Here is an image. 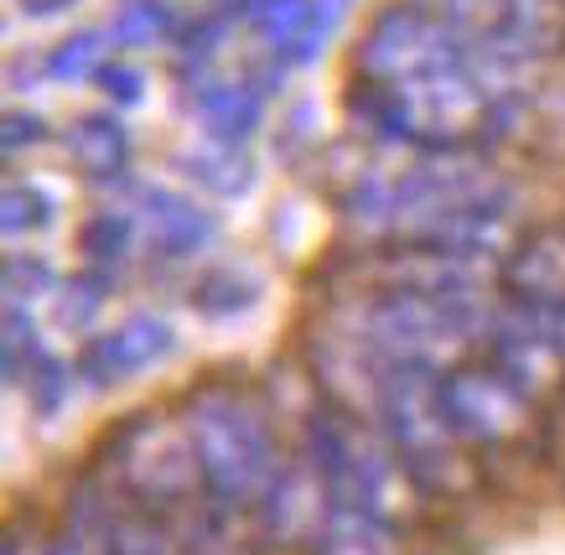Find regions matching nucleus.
I'll return each mask as SVG.
<instances>
[{
    "label": "nucleus",
    "instance_id": "obj_5",
    "mask_svg": "<svg viewBox=\"0 0 565 555\" xmlns=\"http://www.w3.org/2000/svg\"><path fill=\"white\" fill-rule=\"evenodd\" d=\"M436 380L441 374H430V369L384 364L374 405H369L379 441L390 447L399 472L426 493H441L457 483V441H451L441 405H436Z\"/></svg>",
    "mask_w": 565,
    "mask_h": 555
},
{
    "label": "nucleus",
    "instance_id": "obj_19",
    "mask_svg": "<svg viewBox=\"0 0 565 555\" xmlns=\"http://www.w3.org/2000/svg\"><path fill=\"white\" fill-rule=\"evenodd\" d=\"M188 301L192 312L207 317V322H234V317L259 307V280L249 270H239V265H213V270L192 280Z\"/></svg>",
    "mask_w": 565,
    "mask_h": 555
},
{
    "label": "nucleus",
    "instance_id": "obj_31",
    "mask_svg": "<svg viewBox=\"0 0 565 555\" xmlns=\"http://www.w3.org/2000/svg\"><path fill=\"white\" fill-rule=\"evenodd\" d=\"M94 84L104 88V99H109L115 109H136L140 99H146V73H140L136 63H125V57H115V63H104Z\"/></svg>",
    "mask_w": 565,
    "mask_h": 555
},
{
    "label": "nucleus",
    "instance_id": "obj_4",
    "mask_svg": "<svg viewBox=\"0 0 565 555\" xmlns=\"http://www.w3.org/2000/svg\"><path fill=\"white\" fill-rule=\"evenodd\" d=\"M109 483L120 488L130 503H140L146 514L167 524H182L207 499L203 493V472L192 457L188 426L182 416L167 410H136L125 416L109 441H104V472Z\"/></svg>",
    "mask_w": 565,
    "mask_h": 555
},
{
    "label": "nucleus",
    "instance_id": "obj_34",
    "mask_svg": "<svg viewBox=\"0 0 565 555\" xmlns=\"http://www.w3.org/2000/svg\"><path fill=\"white\" fill-rule=\"evenodd\" d=\"M6 555H21V551H17V545H6ZM36 555H88V551H84V545H78V540H68V535H63V540H47V545H42V551H36Z\"/></svg>",
    "mask_w": 565,
    "mask_h": 555
},
{
    "label": "nucleus",
    "instance_id": "obj_21",
    "mask_svg": "<svg viewBox=\"0 0 565 555\" xmlns=\"http://www.w3.org/2000/svg\"><path fill=\"white\" fill-rule=\"evenodd\" d=\"M104 36L115 47H125V53H146V47H161V42L182 36V21H177L167 0H125L115 21L104 26Z\"/></svg>",
    "mask_w": 565,
    "mask_h": 555
},
{
    "label": "nucleus",
    "instance_id": "obj_11",
    "mask_svg": "<svg viewBox=\"0 0 565 555\" xmlns=\"http://www.w3.org/2000/svg\"><path fill=\"white\" fill-rule=\"evenodd\" d=\"M327 509V488L307 457H280L270 488L255 503V524L270 545H311Z\"/></svg>",
    "mask_w": 565,
    "mask_h": 555
},
{
    "label": "nucleus",
    "instance_id": "obj_26",
    "mask_svg": "<svg viewBox=\"0 0 565 555\" xmlns=\"http://www.w3.org/2000/svg\"><path fill=\"white\" fill-rule=\"evenodd\" d=\"M73 384H78V364H68V359H57V353H47V359H36L32 374L21 380V389H26V405H32V416L52 420L63 405L73 399Z\"/></svg>",
    "mask_w": 565,
    "mask_h": 555
},
{
    "label": "nucleus",
    "instance_id": "obj_10",
    "mask_svg": "<svg viewBox=\"0 0 565 555\" xmlns=\"http://www.w3.org/2000/svg\"><path fill=\"white\" fill-rule=\"evenodd\" d=\"M177 353V332L161 312H130L125 322L104 332H88L84 348H78V380L88 389H115V384H130L146 369L167 364Z\"/></svg>",
    "mask_w": 565,
    "mask_h": 555
},
{
    "label": "nucleus",
    "instance_id": "obj_8",
    "mask_svg": "<svg viewBox=\"0 0 565 555\" xmlns=\"http://www.w3.org/2000/svg\"><path fill=\"white\" fill-rule=\"evenodd\" d=\"M436 405H441V420L457 447H503L530 420V399L482 359L446 369L436 380Z\"/></svg>",
    "mask_w": 565,
    "mask_h": 555
},
{
    "label": "nucleus",
    "instance_id": "obj_25",
    "mask_svg": "<svg viewBox=\"0 0 565 555\" xmlns=\"http://www.w3.org/2000/svg\"><path fill=\"white\" fill-rule=\"evenodd\" d=\"M57 218V198L36 182H6L0 192V224L11 239H26V234H42V228Z\"/></svg>",
    "mask_w": 565,
    "mask_h": 555
},
{
    "label": "nucleus",
    "instance_id": "obj_12",
    "mask_svg": "<svg viewBox=\"0 0 565 555\" xmlns=\"http://www.w3.org/2000/svg\"><path fill=\"white\" fill-rule=\"evenodd\" d=\"M140 234L161 260H198L207 244L218 239V218L177 188H146L140 192Z\"/></svg>",
    "mask_w": 565,
    "mask_h": 555
},
{
    "label": "nucleus",
    "instance_id": "obj_3",
    "mask_svg": "<svg viewBox=\"0 0 565 555\" xmlns=\"http://www.w3.org/2000/svg\"><path fill=\"white\" fill-rule=\"evenodd\" d=\"M182 426H188L207 499L228 514H255L259 493L280 468L270 410L244 384L213 380L182 399Z\"/></svg>",
    "mask_w": 565,
    "mask_h": 555
},
{
    "label": "nucleus",
    "instance_id": "obj_29",
    "mask_svg": "<svg viewBox=\"0 0 565 555\" xmlns=\"http://www.w3.org/2000/svg\"><path fill=\"white\" fill-rule=\"evenodd\" d=\"M332 32H338V0H317V11H311V21H307V32L296 36V47L286 57H275V63H280V68H307V63H317V57L327 53Z\"/></svg>",
    "mask_w": 565,
    "mask_h": 555
},
{
    "label": "nucleus",
    "instance_id": "obj_9",
    "mask_svg": "<svg viewBox=\"0 0 565 555\" xmlns=\"http://www.w3.org/2000/svg\"><path fill=\"white\" fill-rule=\"evenodd\" d=\"M68 540L88 555H182L172 524L146 514L99 472L68 493Z\"/></svg>",
    "mask_w": 565,
    "mask_h": 555
},
{
    "label": "nucleus",
    "instance_id": "obj_20",
    "mask_svg": "<svg viewBox=\"0 0 565 555\" xmlns=\"http://www.w3.org/2000/svg\"><path fill=\"white\" fill-rule=\"evenodd\" d=\"M140 239V218L125 209H99L88 213L84 228H78V255H84L88 270H120L125 260H130V249H136Z\"/></svg>",
    "mask_w": 565,
    "mask_h": 555
},
{
    "label": "nucleus",
    "instance_id": "obj_1",
    "mask_svg": "<svg viewBox=\"0 0 565 555\" xmlns=\"http://www.w3.org/2000/svg\"><path fill=\"white\" fill-rule=\"evenodd\" d=\"M514 203V182L498 177L488 161H478L472 151H436L394 177L390 234L399 239V249L493 260Z\"/></svg>",
    "mask_w": 565,
    "mask_h": 555
},
{
    "label": "nucleus",
    "instance_id": "obj_13",
    "mask_svg": "<svg viewBox=\"0 0 565 555\" xmlns=\"http://www.w3.org/2000/svg\"><path fill=\"white\" fill-rule=\"evenodd\" d=\"M265 88L255 78H207L192 94V120L203 125V136L213 146H234L244 151V140L265 125Z\"/></svg>",
    "mask_w": 565,
    "mask_h": 555
},
{
    "label": "nucleus",
    "instance_id": "obj_30",
    "mask_svg": "<svg viewBox=\"0 0 565 555\" xmlns=\"http://www.w3.org/2000/svg\"><path fill=\"white\" fill-rule=\"evenodd\" d=\"M239 21V11H207L203 21H192V26H182V36H177V47H182V63H198L203 68L207 57L223 47V36H228V26Z\"/></svg>",
    "mask_w": 565,
    "mask_h": 555
},
{
    "label": "nucleus",
    "instance_id": "obj_16",
    "mask_svg": "<svg viewBox=\"0 0 565 555\" xmlns=\"http://www.w3.org/2000/svg\"><path fill=\"white\" fill-rule=\"evenodd\" d=\"M348 120L359 125L369 140H379V146H415L420 151V120H415V105L405 88L353 78V88H348Z\"/></svg>",
    "mask_w": 565,
    "mask_h": 555
},
{
    "label": "nucleus",
    "instance_id": "obj_23",
    "mask_svg": "<svg viewBox=\"0 0 565 555\" xmlns=\"http://www.w3.org/2000/svg\"><path fill=\"white\" fill-rule=\"evenodd\" d=\"M109 296H115V276L109 270H73L57 296H52V312H57V328L63 332H88L94 328V317L109 307Z\"/></svg>",
    "mask_w": 565,
    "mask_h": 555
},
{
    "label": "nucleus",
    "instance_id": "obj_22",
    "mask_svg": "<svg viewBox=\"0 0 565 555\" xmlns=\"http://www.w3.org/2000/svg\"><path fill=\"white\" fill-rule=\"evenodd\" d=\"M317 0H244L239 21L270 47V57H286L296 47V36L307 32Z\"/></svg>",
    "mask_w": 565,
    "mask_h": 555
},
{
    "label": "nucleus",
    "instance_id": "obj_2",
    "mask_svg": "<svg viewBox=\"0 0 565 555\" xmlns=\"http://www.w3.org/2000/svg\"><path fill=\"white\" fill-rule=\"evenodd\" d=\"M498 296L488 291H415V286H379L369 301L343 312L359 338L374 348L384 364L411 369H446L467 364L482 353L488 322H493Z\"/></svg>",
    "mask_w": 565,
    "mask_h": 555
},
{
    "label": "nucleus",
    "instance_id": "obj_24",
    "mask_svg": "<svg viewBox=\"0 0 565 555\" xmlns=\"http://www.w3.org/2000/svg\"><path fill=\"white\" fill-rule=\"evenodd\" d=\"M57 286H63V276L52 270L47 255H21V249H11L6 265H0L6 307H32V301H42V296H57Z\"/></svg>",
    "mask_w": 565,
    "mask_h": 555
},
{
    "label": "nucleus",
    "instance_id": "obj_17",
    "mask_svg": "<svg viewBox=\"0 0 565 555\" xmlns=\"http://www.w3.org/2000/svg\"><path fill=\"white\" fill-rule=\"evenodd\" d=\"M311 555H394V520H374L359 509H322L311 535Z\"/></svg>",
    "mask_w": 565,
    "mask_h": 555
},
{
    "label": "nucleus",
    "instance_id": "obj_18",
    "mask_svg": "<svg viewBox=\"0 0 565 555\" xmlns=\"http://www.w3.org/2000/svg\"><path fill=\"white\" fill-rule=\"evenodd\" d=\"M177 172H182V182H192L198 192H207V198H244V192L255 188V167H249V157L234 151V146H213V140L182 151V157H177Z\"/></svg>",
    "mask_w": 565,
    "mask_h": 555
},
{
    "label": "nucleus",
    "instance_id": "obj_28",
    "mask_svg": "<svg viewBox=\"0 0 565 555\" xmlns=\"http://www.w3.org/2000/svg\"><path fill=\"white\" fill-rule=\"evenodd\" d=\"M52 348L42 343V328H36L32 307H6V380L21 384L32 374L36 359H47Z\"/></svg>",
    "mask_w": 565,
    "mask_h": 555
},
{
    "label": "nucleus",
    "instance_id": "obj_33",
    "mask_svg": "<svg viewBox=\"0 0 565 555\" xmlns=\"http://www.w3.org/2000/svg\"><path fill=\"white\" fill-rule=\"evenodd\" d=\"M17 6H21V17L47 21V17H63V11H73V6H84V0H17Z\"/></svg>",
    "mask_w": 565,
    "mask_h": 555
},
{
    "label": "nucleus",
    "instance_id": "obj_6",
    "mask_svg": "<svg viewBox=\"0 0 565 555\" xmlns=\"http://www.w3.org/2000/svg\"><path fill=\"white\" fill-rule=\"evenodd\" d=\"M472 53L467 36L457 26H446L441 17H430L411 0H394L384 6L369 32L359 42V78H374V84H394V88H415L430 73L451 68Z\"/></svg>",
    "mask_w": 565,
    "mask_h": 555
},
{
    "label": "nucleus",
    "instance_id": "obj_14",
    "mask_svg": "<svg viewBox=\"0 0 565 555\" xmlns=\"http://www.w3.org/2000/svg\"><path fill=\"white\" fill-rule=\"evenodd\" d=\"M498 291L519 301H565V228H534L503 255Z\"/></svg>",
    "mask_w": 565,
    "mask_h": 555
},
{
    "label": "nucleus",
    "instance_id": "obj_15",
    "mask_svg": "<svg viewBox=\"0 0 565 555\" xmlns=\"http://www.w3.org/2000/svg\"><path fill=\"white\" fill-rule=\"evenodd\" d=\"M63 151L88 182H120L130 172V130H125L120 109H84L78 120L63 130Z\"/></svg>",
    "mask_w": 565,
    "mask_h": 555
},
{
    "label": "nucleus",
    "instance_id": "obj_32",
    "mask_svg": "<svg viewBox=\"0 0 565 555\" xmlns=\"http://www.w3.org/2000/svg\"><path fill=\"white\" fill-rule=\"evenodd\" d=\"M47 140V120L36 109H11L6 125H0V146L6 151H26V146H42Z\"/></svg>",
    "mask_w": 565,
    "mask_h": 555
},
{
    "label": "nucleus",
    "instance_id": "obj_7",
    "mask_svg": "<svg viewBox=\"0 0 565 555\" xmlns=\"http://www.w3.org/2000/svg\"><path fill=\"white\" fill-rule=\"evenodd\" d=\"M478 359L488 369H498L534 405L565 374V301L498 296Z\"/></svg>",
    "mask_w": 565,
    "mask_h": 555
},
{
    "label": "nucleus",
    "instance_id": "obj_27",
    "mask_svg": "<svg viewBox=\"0 0 565 555\" xmlns=\"http://www.w3.org/2000/svg\"><path fill=\"white\" fill-rule=\"evenodd\" d=\"M104 42H109L104 32H73V36H63V42L47 53L42 73H47L52 84H84V78H99Z\"/></svg>",
    "mask_w": 565,
    "mask_h": 555
}]
</instances>
